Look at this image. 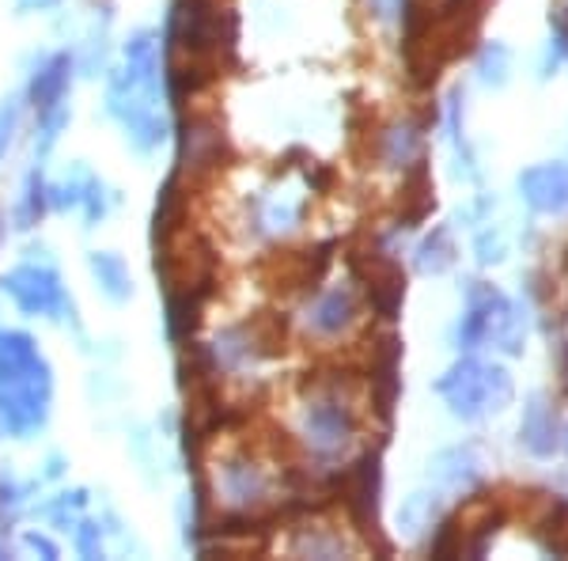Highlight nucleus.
I'll return each mask as SVG.
<instances>
[{
	"label": "nucleus",
	"mask_w": 568,
	"mask_h": 561,
	"mask_svg": "<svg viewBox=\"0 0 568 561\" xmlns=\"http://www.w3.org/2000/svg\"><path fill=\"white\" fill-rule=\"evenodd\" d=\"M0 297L12 303L16 315L65 327L72 334H80L77 300H72L65 273H61V266L53 262L50 247H42V243L27 247L23 259L0 278Z\"/></svg>",
	"instance_id": "nucleus-2"
},
{
	"label": "nucleus",
	"mask_w": 568,
	"mask_h": 561,
	"mask_svg": "<svg viewBox=\"0 0 568 561\" xmlns=\"http://www.w3.org/2000/svg\"><path fill=\"white\" fill-rule=\"evenodd\" d=\"M368 12L379 23H406L409 20V0H368Z\"/></svg>",
	"instance_id": "nucleus-32"
},
{
	"label": "nucleus",
	"mask_w": 568,
	"mask_h": 561,
	"mask_svg": "<svg viewBox=\"0 0 568 561\" xmlns=\"http://www.w3.org/2000/svg\"><path fill=\"white\" fill-rule=\"evenodd\" d=\"M106 523L103 517H88L77 523V528L69 531V547H72V554L77 558H84V561H99V558H106Z\"/></svg>",
	"instance_id": "nucleus-27"
},
{
	"label": "nucleus",
	"mask_w": 568,
	"mask_h": 561,
	"mask_svg": "<svg viewBox=\"0 0 568 561\" xmlns=\"http://www.w3.org/2000/svg\"><path fill=\"white\" fill-rule=\"evenodd\" d=\"M300 437H304L307 452L315 459H326V463L342 459L356 437V413L349 399H342V391L334 388L311 394L304 402V413H300Z\"/></svg>",
	"instance_id": "nucleus-5"
},
{
	"label": "nucleus",
	"mask_w": 568,
	"mask_h": 561,
	"mask_svg": "<svg viewBox=\"0 0 568 561\" xmlns=\"http://www.w3.org/2000/svg\"><path fill=\"white\" fill-rule=\"evenodd\" d=\"M265 357V342L254 334L246 323H235V327H224L216 330V338L201 349V361H205V372L209 375H243L251 372Z\"/></svg>",
	"instance_id": "nucleus-10"
},
{
	"label": "nucleus",
	"mask_w": 568,
	"mask_h": 561,
	"mask_svg": "<svg viewBox=\"0 0 568 561\" xmlns=\"http://www.w3.org/2000/svg\"><path fill=\"white\" fill-rule=\"evenodd\" d=\"M12 8H16V16H20V20H31V16L61 12V8H65V0H12Z\"/></svg>",
	"instance_id": "nucleus-33"
},
{
	"label": "nucleus",
	"mask_w": 568,
	"mask_h": 561,
	"mask_svg": "<svg viewBox=\"0 0 568 561\" xmlns=\"http://www.w3.org/2000/svg\"><path fill=\"white\" fill-rule=\"evenodd\" d=\"M23 122H27L23 91H12V96L0 99V168H4L8 156H12V152H16V144H20Z\"/></svg>",
	"instance_id": "nucleus-26"
},
{
	"label": "nucleus",
	"mask_w": 568,
	"mask_h": 561,
	"mask_svg": "<svg viewBox=\"0 0 568 561\" xmlns=\"http://www.w3.org/2000/svg\"><path fill=\"white\" fill-rule=\"evenodd\" d=\"M168 42H175L190 61H209L220 46L232 42V27L220 0H175L168 20Z\"/></svg>",
	"instance_id": "nucleus-6"
},
{
	"label": "nucleus",
	"mask_w": 568,
	"mask_h": 561,
	"mask_svg": "<svg viewBox=\"0 0 568 561\" xmlns=\"http://www.w3.org/2000/svg\"><path fill=\"white\" fill-rule=\"evenodd\" d=\"M273 493V478L270 471L246 452H227L224 459H216L213 467V497L220 509L232 517H258V512L270 504Z\"/></svg>",
	"instance_id": "nucleus-7"
},
{
	"label": "nucleus",
	"mask_w": 568,
	"mask_h": 561,
	"mask_svg": "<svg viewBox=\"0 0 568 561\" xmlns=\"http://www.w3.org/2000/svg\"><path fill=\"white\" fill-rule=\"evenodd\" d=\"M88 273H91V284H95V292L106 303L122 308V303L133 300V292H136L133 270H130V262H125L118 251H88Z\"/></svg>",
	"instance_id": "nucleus-16"
},
{
	"label": "nucleus",
	"mask_w": 568,
	"mask_h": 561,
	"mask_svg": "<svg viewBox=\"0 0 568 561\" xmlns=\"http://www.w3.org/2000/svg\"><path fill=\"white\" fill-rule=\"evenodd\" d=\"M565 448H568V437H565Z\"/></svg>",
	"instance_id": "nucleus-36"
},
{
	"label": "nucleus",
	"mask_w": 568,
	"mask_h": 561,
	"mask_svg": "<svg viewBox=\"0 0 568 561\" xmlns=\"http://www.w3.org/2000/svg\"><path fill=\"white\" fill-rule=\"evenodd\" d=\"M356 323V292L353 284H329L307 303L304 327L315 338H342Z\"/></svg>",
	"instance_id": "nucleus-11"
},
{
	"label": "nucleus",
	"mask_w": 568,
	"mask_h": 561,
	"mask_svg": "<svg viewBox=\"0 0 568 561\" xmlns=\"http://www.w3.org/2000/svg\"><path fill=\"white\" fill-rule=\"evenodd\" d=\"M436 394L459 421H478L485 413H500L508 407L516 383L500 364H485L466 353L436 380Z\"/></svg>",
	"instance_id": "nucleus-4"
},
{
	"label": "nucleus",
	"mask_w": 568,
	"mask_h": 561,
	"mask_svg": "<svg viewBox=\"0 0 568 561\" xmlns=\"http://www.w3.org/2000/svg\"><path fill=\"white\" fill-rule=\"evenodd\" d=\"M69 478V455L65 452H45L34 474V485H61Z\"/></svg>",
	"instance_id": "nucleus-30"
},
{
	"label": "nucleus",
	"mask_w": 568,
	"mask_h": 561,
	"mask_svg": "<svg viewBox=\"0 0 568 561\" xmlns=\"http://www.w3.org/2000/svg\"><path fill=\"white\" fill-rule=\"evenodd\" d=\"M4 236H8V220H4V213H0V247H4Z\"/></svg>",
	"instance_id": "nucleus-35"
},
{
	"label": "nucleus",
	"mask_w": 568,
	"mask_h": 561,
	"mask_svg": "<svg viewBox=\"0 0 568 561\" xmlns=\"http://www.w3.org/2000/svg\"><path fill=\"white\" fill-rule=\"evenodd\" d=\"M561 361H565V394H568V342L561 345Z\"/></svg>",
	"instance_id": "nucleus-34"
},
{
	"label": "nucleus",
	"mask_w": 568,
	"mask_h": 561,
	"mask_svg": "<svg viewBox=\"0 0 568 561\" xmlns=\"http://www.w3.org/2000/svg\"><path fill=\"white\" fill-rule=\"evenodd\" d=\"M53 364L23 327H0V440L42 437L53 418Z\"/></svg>",
	"instance_id": "nucleus-1"
},
{
	"label": "nucleus",
	"mask_w": 568,
	"mask_h": 561,
	"mask_svg": "<svg viewBox=\"0 0 568 561\" xmlns=\"http://www.w3.org/2000/svg\"><path fill=\"white\" fill-rule=\"evenodd\" d=\"M444 520V501H439L436 490H417L402 501L398 509V531L406 539H420L428 531H436V523Z\"/></svg>",
	"instance_id": "nucleus-21"
},
{
	"label": "nucleus",
	"mask_w": 568,
	"mask_h": 561,
	"mask_svg": "<svg viewBox=\"0 0 568 561\" xmlns=\"http://www.w3.org/2000/svg\"><path fill=\"white\" fill-rule=\"evenodd\" d=\"M379 493H383L379 452H372L353 467V478H349V504H353L356 523H361L364 531L379 528Z\"/></svg>",
	"instance_id": "nucleus-17"
},
{
	"label": "nucleus",
	"mask_w": 568,
	"mask_h": 561,
	"mask_svg": "<svg viewBox=\"0 0 568 561\" xmlns=\"http://www.w3.org/2000/svg\"><path fill=\"white\" fill-rule=\"evenodd\" d=\"M16 550H20V554H31V558H42V561L61 558V542L53 539L50 528H23L20 535H16Z\"/></svg>",
	"instance_id": "nucleus-29"
},
{
	"label": "nucleus",
	"mask_w": 568,
	"mask_h": 561,
	"mask_svg": "<svg viewBox=\"0 0 568 561\" xmlns=\"http://www.w3.org/2000/svg\"><path fill=\"white\" fill-rule=\"evenodd\" d=\"M77 53L69 46H58V50H39L27 66V80H23V103L27 114H42V110H53L61 103H69L72 84H77Z\"/></svg>",
	"instance_id": "nucleus-9"
},
{
	"label": "nucleus",
	"mask_w": 568,
	"mask_h": 561,
	"mask_svg": "<svg viewBox=\"0 0 568 561\" xmlns=\"http://www.w3.org/2000/svg\"><path fill=\"white\" fill-rule=\"evenodd\" d=\"M45 217H50V179H45L42 163H31V168L23 171L20 194H16L12 209L4 213L8 232L31 236V232H39V224Z\"/></svg>",
	"instance_id": "nucleus-12"
},
{
	"label": "nucleus",
	"mask_w": 568,
	"mask_h": 561,
	"mask_svg": "<svg viewBox=\"0 0 568 561\" xmlns=\"http://www.w3.org/2000/svg\"><path fill=\"white\" fill-rule=\"evenodd\" d=\"M34 478L27 482L16 471H0V535H12L23 523V517L31 512V497H34Z\"/></svg>",
	"instance_id": "nucleus-22"
},
{
	"label": "nucleus",
	"mask_w": 568,
	"mask_h": 561,
	"mask_svg": "<svg viewBox=\"0 0 568 561\" xmlns=\"http://www.w3.org/2000/svg\"><path fill=\"white\" fill-rule=\"evenodd\" d=\"M519 194L535 213H568V168L538 163L519 174Z\"/></svg>",
	"instance_id": "nucleus-13"
},
{
	"label": "nucleus",
	"mask_w": 568,
	"mask_h": 561,
	"mask_svg": "<svg viewBox=\"0 0 568 561\" xmlns=\"http://www.w3.org/2000/svg\"><path fill=\"white\" fill-rule=\"evenodd\" d=\"M420 144H425V137H420L417 126L398 122L383 133L379 152H383V160H387V168H409V163L420 160Z\"/></svg>",
	"instance_id": "nucleus-24"
},
{
	"label": "nucleus",
	"mask_w": 568,
	"mask_h": 561,
	"mask_svg": "<svg viewBox=\"0 0 568 561\" xmlns=\"http://www.w3.org/2000/svg\"><path fill=\"white\" fill-rule=\"evenodd\" d=\"M304 217V206L288 194H258L246 213V228H251L258 239H277V236H288L292 228L300 224Z\"/></svg>",
	"instance_id": "nucleus-19"
},
{
	"label": "nucleus",
	"mask_w": 568,
	"mask_h": 561,
	"mask_svg": "<svg viewBox=\"0 0 568 561\" xmlns=\"http://www.w3.org/2000/svg\"><path fill=\"white\" fill-rule=\"evenodd\" d=\"M508 72H511V53L504 42H485L478 53V77L481 84L489 88H504L508 84Z\"/></svg>",
	"instance_id": "nucleus-28"
},
{
	"label": "nucleus",
	"mask_w": 568,
	"mask_h": 561,
	"mask_svg": "<svg viewBox=\"0 0 568 561\" xmlns=\"http://www.w3.org/2000/svg\"><path fill=\"white\" fill-rule=\"evenodd\" d=\"M34 118V156H39V163L58 149V141L65 137V130L72 126V103H61L53 110H42V114H31Z\"/></svg>",
	"instance_id": "nucleus-25"
},
{
	"label": "nucleus",
	"mask_w": 568,
	"mask_h": 561,
	"mask_svg": "<svg viewBox=\"0 0 568 561\" xmlns=\"http://www.w3.org/2000/svg\"><path fill=\"white\" fill-rule=\"evenodd\" d=\"M220 149H224V137L209 118H194L186 126V137H182V163L190 171H209L220 163Z\"/></svg>",
	"instance_id": "nucleus-20"
},
{
	"label": "nucleus",
	"mask_w": 568,
	"mask_h": 561,
	"mask_svg": "<svg viewBox=\"0 0 568 561\" xmlns=\"http://www.w3.org/2000/svg\"><path fill=\"white\" fill-rule=\"evenodd\" d=\"M428 474L439 490L447 493H474L481 485V455L470 444H455V448H439L428 459Z\"/></svg>",
	"instance_id": "nucleus-14"
},
{
	"label": "nucleus",
	"mask_w": 568,
	"mask_h": 561,
	"mask_svg": "<svg viewBox=\"0 0 568 561\" xmlns=\"http://www.w3.org/2000/svg\"><path fill=\"white\" fill-rule=\"evenodd\" d=\"M474 251H478V262L481 266H493L504 259V239L497 228H485V232H478V239H474Z\"/></svg>",
	"instance_id": "nucleus-31"
},
{
	"label": "nucleus",
	"mask_w": 568,
	"mask_h": 561,
	"mask_svg": "<svg viewBox=\"0 0 568 561\" xmlns=\"http://www.w3.org/2000/svg\"><path fill=\"white\" fill-rule=\"evenodd\" d=\"M519 444H524L535 459H549L557 448H561L557 413L542 399V394H530V402L524 407V421H519Z\"/></svg>",
	"instance_id": "nucleus-18"
},
{
	"label": "nucleus",
	"mask_w": 568,
	"mask_h": 561,
	"mask_svg": "<svg viewBox=\"0 0 568 561\" xmlns=\"http://www.w3.org/2000/svg\"><path fill=\"white\" fill-rule=\"evenodd\" d=\"M31 512L42 520V528L69 535L91 512V490L88 485H53V493H45L39 504H31Z\"/></svg>",
	"instance_id": "nucleus-15"
},
{
	"label": "nucleus",
	"mask_w": 568,
	"mask_h": 561,
	"mask_svg": "<svg viewBox=\"0 0 568 561\" xmlns=\"http://www.w3.org/2000/svg\"><path fill=\"white\" fill-rule=\"evenodd\" d=\"M455 254H459V251H455L452 228L439 224L417 243V270L428 273V278H439V273H447L455 266Z\"/></svg>",
	"instance_id": "nucleus-23"
},
{
	"label": "nucleus",
	"mask_w": 568,
	"mask_h": 561,
	"mask_svg": "<svg viewBox=\"0 0 568 561\" xmlns=\"http://www.w3.org/2000/svg\"><path fill=\"white\" fill-rule=\"evenodd\" d=\"M118 190L88 163H72L61 179H50V213H77L84 228H99L114 213Z\"/></svg>",
	"instance_id": "nucleus-8"
},
{
	"label": "nucleus",
	"mask_w": 568,
	"mask_h": 561,
	"mask_svg": "<svg viewBox=\"0 0 568 561\" xmlns=\"http://www.w3.org/2000/svg\"><path fill=\"white\" fill-rule=\"evenodd\" d=\"M481 345L519 357L524 353V315L500 289L485 281H470L466 284V308L459 323H455V349L474 353Z\"/></svg>",
	"instance_id": "nucleus-3"
}]
</instances>
